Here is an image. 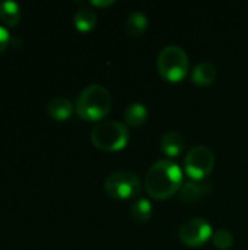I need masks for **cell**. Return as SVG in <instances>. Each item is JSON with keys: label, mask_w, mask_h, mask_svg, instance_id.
I'll return each instance as SVG.
<instances>
[{"label": "cell", "mask_w": 248, "mask_h": 250, "mask_svg": "<svg viewBox=\"0 0 248 250\" xmlns=\"http://www.w3.org/2000/svg\"><path fill=\"white\" fill-rule=\"evenodd\" d=\"M111 104L113 101L110 91L99 83H91L79 94L76 101V113L83 120L98 122L108 116Z\"/></svg>", "instance_id": "cell-2"}, {"label": "cell", "mask_w": 248, "mask_h": 250, "mask_svg": "<svg viewBox=\"0 0 248 250\" xmlns=\"http://www.w3.org/2000/svg\"><path fill=\"white\" fill-rule=\"evenodd\" d=\"M215 167V155L209 146H193L184 160V170L191 180H205Z\"/></svg>", "instance_id": "cell-6"}, {"label": "cell", "mask_w": 248, "mask_h": 250, "mask_svg": "<svg viewBox=\"0 0 248 250\" xmlns=\"http://www.w3.org/2000/svg\"><path fill=\"white\" fill-rule=\"evenodd\" d=\"M148 28V16L142 10H133L126 18V32L132 38H137L145 34Z\"/></svg>", "instance_id": "cell-11"}, {"label": "cell", "mask_w": 248, "mask_h": 250, "mask_svg": "<svg viewBox=\"0 0 248 250\" xmlns=\"http://www.w3.org/2000/svg\"><path fill=\"white\" fill-rule=\"evenodd\" d=\"M0 21L7 26H16L20 21V6L15 1L0 3Z\"/></svg>", "instance_id": "cell-16"}, {"label": "cell", "mask_w": 248, "mask_h": 250, "mask_svg": "<svg viewBox=\"0 0 248 250\" xmlns=\"http://www.w3.org/2000/svg\"><path fill=\"white\" fill-rule=\"evenodd\" d=\"M9 40H10V35H9V31L3 26H0V54L6 50L7 44H9Z\"/></svg>", "instance_id": "cell-18"}, {"label": "cell", "mask_w": 248, "mask_h": 250, "mask_svg": "<svg viewBox=\"0 0 248 250\" xmlns=\"http://www.w3.org/2000/svg\"><path fill=\"white\" fill-rule=\"evenodd\" d=\"M73 22L79 31H91L96 25V13L91 7H80L73 16Z\"/></svg>", "instance_id": "cell-14"}, {"label": "cell", "mask_w": 248, "mask_h": 250, "mask_svg": "<svg viewBox=\"0 0 248 250\" xmlns=\"http://www.w3.org/2000/svg\"><path fill=\"white\" fill-rule=\"evenodd\" d=\"M104 189L113 199L127 201L137 196L142 190V182L139 176L133 171L120 170L107 176L104 182Z\"/></svg>", "instance_id": "cell-5"}, {"label": "cell", "mask_w": 248, "mask_h": 250, "mask_svg": "<svg viewBox=\"0 0 248 250\" xmlns=\"http://www.w3.org/2000/svg\"><path fill=\"white\" fill-rule=\"evenodd\" d=\"M213 190L212 183L205 182V180H189L181 185L178 190V198L183 202L194 204L202 199H205L208 195H210Z\"/></svg>", "instance_id": "cell-8"}, {"label": "cell", "mask_w": 248, "mask_h": 250, "mask_svg": "<svg viewBox=\"0 0 248 250\" xmlns=\"http://www.w3.org/2000/svg\"><path fill=\"white\" fill-rule=\"evenodd\" d=\"M91 4L94 6H110V4H114V0H92Z\"/></svg>", "instance_id": "cell-19"}, {"label": "cell", "mask_w": 248, "mask_h": 250, "mask_svg": "<svg viewBox=\"0 0 248 250\" xmlns=\"http://www.w3.org/2000/svg\"><path fill=\"white\" fill-rule=\"evenodd\" d=\"M183 185L181 168L170 160H159L151 166L145 177V189L149 196L164 201L175 195Z\"/></svg>", "instance_id": "cell-1"}, {"label": "cell", "mask_w": 248, "mask_h": 250, "mask_svg": "<svg viewBox=\"0 0 248 250\" xmlns=\"http://www.w3.org/2000/svg\"><path fill=\"white\" fill-rule=\"evenodd\" d=\"M148 108L145 107V104L142 103H132L126 107L124 110V122L127 126L132 127H137L142 126L146 120H148Z\"/></svg>", "instance_id": "cell-13"}, {"label": "cell", "mask_w": 248, "mask_h": 250, "mask_svg": "<svg viewBox=\"0 0 248 250\" xmlns=\"http://www.w3.org/2000/svg\"><path fill=\"white\" fill-rule=\"evenodd\" d=\"M91 141L95 148L104 152L123 149L129 142V129L117 120H102L91 132Z\"/></svg>", "instance_id": "cell-3"}, {"label": "cell", "mask_w": 248, "mask_h": 250, "mask_svg": "<svg viewBox=\"0 0 248 250\" xmlns=\"http://www.w3.org/2000/svg\"><path fill=\"white\" fill-rule=\"evenodd\" d=\"M213 236L210 224L205 218H191L181 224L178 230L180 240L189 248H200Z\"/></svg>", "instance_id": "cell-7"}, {"label": "cell", "mask_w": 248, "mask_h": 250, "mask_svg": "<svg viewBox=\"0 0 248 250\" xmlns=\"http://www.w3.org/2000/svg\"><path fill=\"white\" fill-rule=\"evenodd\" d=\"M189 54L180 45L170 44L164 47L156 59V67L159 75L170 82H180L189 73Z\"/></svg>", "instance_id": "cell-4"}, {"label": "cell", "mask_w": 248, "mask_h": 250, "mask_svg": "<svg viewBox=\"0 0 248 250\" xmlns=\"http://www.w3.org/2000/svg\"><path fill=\"white\" fill-rule=\"evenodd\" d=\"M47 113L53 120L63 122L73 114V104L66 97H54L47 105Z\"/></svg>", "instance_id": "cell-9"}, {"label": "cell", "mask_w": 248, "mask_h": 250, "mask_svg": "<svg viewBox=\"0 0 248 250\" xmlns=\"http://www.w3.org/2000/svg\"><path fill=\"white\" fill-rule=\"evenodd\" d=\"M130 215L136 223H146L152 217V202L148 198H137L130 209Z\"/></svg>", "instance_id": "cell-15"}, {"label": "cell", "mask_w": 248, "mask_h": 250, "mask_svg": "<svg viewBox=\"0 0 248 250\" xmlns=\"http://www.w3.org/2000/svg\"><path fill=\"white\" fill-rule=\"evenodd\" d=\"M212 242H213V245H215V248H216V249L227 250L232 246V243H234V237H232L231 231H228V230H222V229H221V230H218V231H215V233H213V236H212Z\"/></svg>", "instance_id": "cell-17"}, {"label": "cell", "mask_w": 248, "mask_h": 250, "mask_svg": "<svg viewBox=\"0 0 248 250\" xmlns=\"http://www.w3.org/2000/svg\"><path fill=\"white\" fill-rule=\"evenodd\" d=\"M161 149L168 157H178L184 149V139L183 136L175 132L170 130L161 138Z\"/></svg>", "instance_id": "cell-12"}, {"label": "cell", "mask_w": 248, "mask_h": 250, "mask_svg": "<svg viewBox=\"0 0 248 250\" xmlns=\"http://www.w3.org/2000/svg\"><path fill=\"white\" fill-rule=\"evenodd\" d=\"M216 75H218L216 67L210 62H200L191 70L190 78H191L193 83H196L199 86H209L215 82Z\"/></svg>", "instance_id": "cell-10"}]
</instances>
